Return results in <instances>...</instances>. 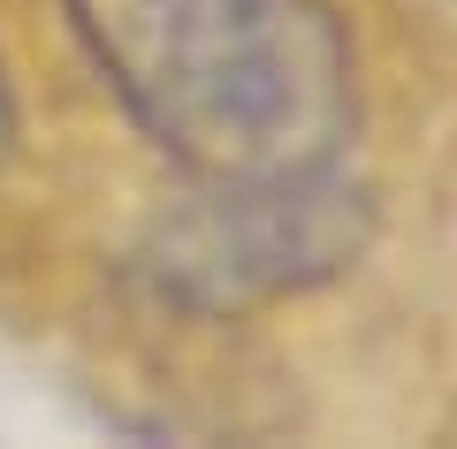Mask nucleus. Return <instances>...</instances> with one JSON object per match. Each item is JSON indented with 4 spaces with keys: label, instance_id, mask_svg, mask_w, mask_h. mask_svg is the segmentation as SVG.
I'll list each match as a JSON object with an SVG mask.
<instances>
[{
    "label": "nucleus",
    "instance_id": "obj_2",
    "mask_svg": "<svg viewBox=\"0 0 457 449\" xmlns=\"http://www.w3.org/2000/svg\"><path fill=\"white\" fill-rule=\"evenodd\" d=\"M351 244H359L351 206L320 168V176H290V183H213L198 213L168 221L161 252L145 267L183 305H245V297L290 289L351 259Z\"/></svg>",
    "mask_w": 457,
    "mask_h": 449
},
{
    "label": "nucleus",
    "instance_id": "obj_3",
    "mask_svg": "<svg viewBox=\"0 0 457 449\" xmlns=\"http://www.w3.org/2000/svg\"><path fill=\"white\" fill-rule=\"evenodd\" d=\"M8 145H16V99H8V77H0V161H8Z\"/></svg>",
    "mask_w": 457,
    "mask_h": 449
},
{
    "label": "nucleus",
    "instance_id": "obj_1",
    "mask_svg": "<svg viewBox=\"0 0 457 449\" xmlns=\"http://www.w3.org/2000/svg\"><path fill=\"white\" fill-rule=\"evenodd\" d=\"M92 69L206 183L320 176L351 137V46L320 0H69Z\"/></svg>",
    "mask_w": 457,
    "mask_h": 449
}]
</instances>
